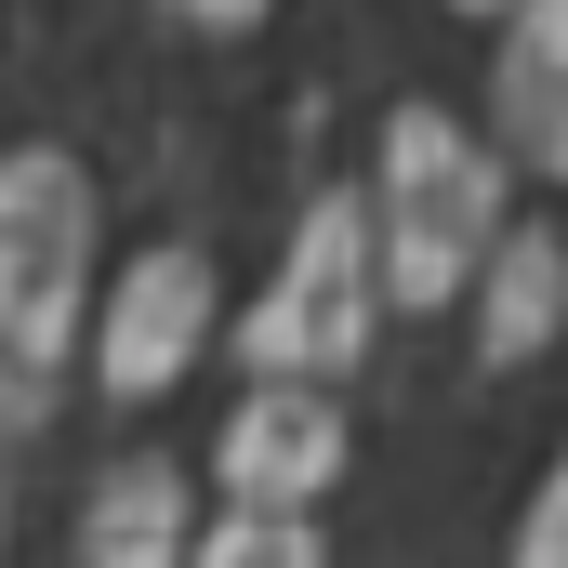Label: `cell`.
<instances>
[{"mask_svg":"<svg viewBox=\"0 0 568 568\" xmlns=\"http://www.w3.org/2000/svg\"><path fill=\"white\" fill-rule=\"evenodd\" d=\"M449 13H529V0H449Z\"/></svg>","mask_w":568,"mask_h":568,"instance_id":"4fadbf2b","label":"cell"},{"mask_svg":"<svg viewBox=\"0 0 568 568\" xmlns=\"http://www.w3.org/2000/svg\"><path fill=\"white\" fill-rule=\"evenodd\" d=\"M40 410H53V384H40V371H13V357H0V449H13V436H40Z\"/></svg>","mask_w":568,"mask_h":568,"instance_id":"7c38bea8","label":"cell"},{"mask_svg":"<svg viewBox=\"0 0 568 568\" xmlns=\"http://www.w3.org/2000/svg\"><path fill=\"white\" fill-rule=\"evenodd\" d=\"M371 252H384V304H449L463 278H489V252H503V159L449 106H397L384 120Z\"/></svg>","mask_w":568,"mask_h":568,"instance_id":"6da1fadb","label":"cell"},{"mask_svg":"<svg viewBox=\"0 0 568 568\" xmlns=\"http://www.w3.org/2000/svg\"><path fill=\"white\" fill-rule=\"evenodd\" d=\"M371 304H384V252H371V199H317L291 225L265 304L239 317V357L252 384H331L371 357Z\"/></svg>","mask_w":568,"mask_h":568,"instance_id":"3957f363","label":"cell"},{"mask_svg":"<svg viewBox=\"0 0 568 568\" xmlns=\"http://www.w3.org/2000/svg\"><path fill=\"white\" fill-rule=\"evenodd\" d=\"M93 331V172L67 145H0V357L67 371Z\"/></svg>","mask_w":568,"mask_h":568,"instance_id":"7a4b0ae2","label":"cell"},{"mask_svg":"<svg viewBox=\"0 0 568 568\" xmlns=\"http://www.w3.org/2000/svg\"><path fill=\"white\" fill-rule=\"evenodd\" d=\"M159 13H172V27H199V40H239V27H265L278 0H159Z\"/></svg>","mask_w":568,"mask_h":568,"instance_id":"8fae6325","label":"cell"},{"mask_svg":"<svg viewBox=\"0 0 568 568\" xmlns=\"http://www.w3.org/2000/svg\"><path fill=\"white\" fill-rule=\"evenodd\" d=\"M516 568H568V449L542 476V503H529V529H516Z\"/></svg>","mask_w":568,"mask_h":568,"instance_id":"30bf717a","label":"cell"},{"mask_svg":"<svg viewBox=\"0 0 568 568\" xmlns=\"http://www.w3.org/2000/svg\"><path fill=\"white\" fill-rule=\"evenodd\" d=\"M212 252H185V239H159V252H133L120 278H106V304H93V384L120 397V410H145V397H172L185 371H199V344H212Z\"/></svg>","mask_w":568,"mask_h":568,"instance_id":"277c9868","label":"cell"},{"mask_svg":"<svg viewBox=\"0 0 568 568\" xmlns=\"http://www.w3.org/2000/svg\"><path fill=\"white\" fill-rule=\"evenodd\" d=\"M556 331H568V239L556 225H503V252L476 278V357L489 371H529Z\"/></svg>","mask_w":568,"mask_h":568,"instance_id":"ba28073f","label":"cell"},{"mask_svg":"<svg viewBox=\"0 0 568 568\" xmlns=\"http://www.w3.org/2000/svg\"><path fill=\"white\" fill-rule=\"evenodd\" d=\"M199 516H185V463L172 449H120L80 503V568H185Z\"/></svg>","mask_w":568,"mask_h":568,"instance_id":"52a82bcc","label":"cell"},{"mask_svg":"<svg viewBox=\"0 0 568 568\" xmlns=\"http://www.w3.org/2000/svg\"><path fill=\"white\" fill-rule=\"evenodd\" d=\"M212 476H225V503L239 516H304L331 476H344V410H331V384H252L225 436H212Z\"/></svg>","mask_w":568,"mask_h":568,"instance_id":"5b68a950","label":"cell"},{"mask_svg":"<svg viewBox=\"0 0 568 568\" xmlns=\"http://www.w3.org/2000/svg\"><path fill=\"white\" fill-rule=\"evenodd\" d=\"M185 568H317V529L304 516H212Z\"/></svg>","mask_w":568,"mask_h":568,"instance_id":"9c48e42d","label":"cell"},{"mask_svg":"<svg viewBox=\"0 0 568 568\" xmlns=\"http://www.w3.org/2000/svg\"><path fill=\"white\" fill-rule=\"evenodd\" d=\"M489 133L516 172L568 185V0L503 13V53H489Z\"/></svg>","mask_w":568,"mask_h":568,"instance_id":"8992f818","label":"cell"}]
</instances>
